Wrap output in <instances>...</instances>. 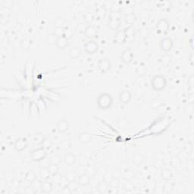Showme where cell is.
I'll return each mask as SVG.
<instances>
[{
    "mask_svg": "<svg viewBox=\"0 0 194 194\" xmlns=\"http://www.w3.org/2000/svg\"><path fill=\"white\" fill-rule=\"evenodd\" d=\"M24 192H25V193H29V194H33L36 192V190L34 189V188L33 187H30V186H28V187H27L26 189H24Z\"/></svg>",
    "mask_w": 194,
    "mask_h": 194,
    "instance_id": "cell-48",
    "label": "cell"
},
{
    "mask_svg": "<svg viewBox=\"0 0 194 194\" xmlns=\"http://www.w3.org/2000/svg\"><path fill=\"white\" fill-rule=\"evenodd\" d=\"M58 38H59V37H58L57 35L55 34L54 33H50V34L47 35V37H46L47 43H48L49 45H51V46L56 45V42H57Z\"/></svg>",
    "mask_w": 194,
    "mask_h": 194,
    "instance_id": "cell-26",
    "label": "cell"
},
{
    "mask_svg": "<svg viewBox=\"0 0 194 194\" xmlns=\"http://www.w3.org/2000/svg\"><path fill=\"white\" fill-rule=\"evenodd\" d=\"M98 67L100 72L103 74L107 73L108 72L111 70L112 68V63H111L110 60L107 58H104V59H100L98 64Z\"/></svg>",
    "mask_w": 194,
    "mask_h": 194,
    "instance_id": "cell-7",
    "label": "cell"
},
{
    "mask_svg": "<svg viewBox=\"0 0 194 194\" xmlns=\"http://www.w3.org/2000/svg\"><path fill=\"white\" fill-rule=\"evenodd\" d=\"M39 176L41 180H47L49 179L51 174L49 172V170L47 168H40L39 171Z\"/></svg>",
    "mask_w": 194,
    "mask_h": 194,
    "instance_id": "cell-22",
    "label": "cell"
},
{
    "mask_svg": "<svg viewBox=\"0 0 194 194\" xmlns=\"http://www.w3.org/2000/svg\"><path fill=\"white\" fill-rule=\"evenodd\" d=\"M69 181L67 180V178L65 177V176H63V177H61V179H60V181H59V184H60V186H62V188L63 187H65V186H68V184Z\"/></svg>",
    "mask_w": 194,
    "mask_h": 194,
    "instance_id": "cell-45",
    "label": "cell"
},
{
    "mask_svg": "<svg viewBox=\"0 0 194 194\" xmlns=\"http://www.w3.org/2000/svg\"><path fill=\"white\" fill-rule=\"evenodd\" d=\"M49 172L51 174V176H54L56 175V174H59V165H56V164H51L49 167Z\"/></svg>",
    "mask_w": 194,
    "mask_h": 194,
    "instance_id": "cell-31",
    "label": "cell"
},
{
    "mask_svg": "<svg viewBox=\"0 0 194 194\" xmlns=\"http://www.w3.org/2000/svg\"><path fill=\"white\" fill-rule=\"evenodd\" d=\"M51 164H56V165H60L62 162V158L59 155H54L52 158H50Z\"/></svg>",
    "mask_w": 194,
    "mask_h": 194,
    "instance_id": "cell-44",
    "label": "cell"
},
{
    "mask_svg": "<svg viewBox=\"0 0 194 194\" xmlns=\"http://www.w3.org/2000/svg\"><path fill=\"white\" fill-rule=\"evenodd\" d=\"M47 156V152L46 149H44L43 147H40L38 149H35V150L32 151V152L30 153V157L32 158V160L35 161H41L42 159H43L44 158Z\"/></svg>",
    "mask_w": 194,
    "mask_h": 194,
    "instance_id": "cell-3",
    "label": "cell"
},
{
    "mask_svg": "<svg viewBox=\"0 0 194 194\" xmlns=\"http://www.w3.org/2000/svg\"><path fill=\"white\" fill-rule=\"evenodd\" d=\"M14 146L16 151H17V152H22V151H24L27 148V143L25 140V139L19 138L17 140H16Z\"/></svg>",
    "mask_w": 194,
    "mask_h": 194,
    "instance_id": "cell-15",
    "label": "cell"
},
{
    "mask_svg": "<svg viewBox=\"0 0 194 194\" xmlns=\"http://www.w3.org/2000/svg\"><path fill=\"white\" fill-rule=\"evenodd\" d=\"M136 72L139 76H143L146 74V68L143 64H140L136 69Z\"/></svg>",
    "mask_w": 194,
    "mask_h": 194,
    "instance_id": "cell-33",
    "label": "cell"
},
{
    "mask_svg": "<svg viewBox=\"0 0 194 194\" xmlns=\"http://www.w3.org/2000/svg\"><path fill=\"white\" fill-rule=\"evenodd\" d=\"M151 86L155 91H161L166 87L167 80L163 75H155L151 81Z\"/></svg>",
    "mask_w": 194,
    "mask_h": 194,
    "instance_id": "cell-2",
    "label": "cell"
},
{
    "mask_svg": "<svg viewBox=\"0 0 194 194\" xmlns=\"http://www.w3.org/2000/svg\"><path fill=\"white\" fill-rule=\"evenodd\" d=\"M121 25V21L118 17H111L108 22V27L112 30H118Z\"/></svg>",
    "mask_w": 194,
    "mask_h": 194,
    "instance_id": "cell-11",
    "label": "cell"
},
{
    "mask_svg": "<svg viewBox=\"0 0 194 194\" xmlns=\"http://www.w3.org/2000/svg\"><path fill=\"white\" fill-rule=\"evenodd\" d=\"M108 183L111 188H118V185H119V180L115 177H112V179L108 182Z\"/></svg>",
    "mask_w": 194,
    "mask_h": 194,
    "instance_id": "cell-41",
    "label": "cell"
},
{
    "mask_svg": "<svg viewBox=\"0 0 194 194\" xmlns=\"http://www.w3.org/2000/svg\"><path fill=\"white\" fill-rule=\"evenodd\" d=\"M68 40L66 39L65 37H64L63 36L59 37L57 42H56V46L59 49H64L66 47H68Z\"/></svg>",
    "mask_w": 194,
    "mask_h": 194,
    "instance_id": "cell-19",
    "label": "cell"
},
{
    "mask_svg": "<svg viewBox=\"0 0 194 194\" xmlns=\"http://www.w3.org/2000/svg\"><path fill=\"white\" fill-rule=\"evenodd\" d=\"M78 165L81 167H87L89 165V159L85 155H81L78 158Z\"/></svg>",
    "mask_w": 194,
    "mask_h": 194,
    "instance_id": "cell-27",
    "label": "cell"
},
{
    "mask_svg": "<svg viewBox=\"0 0 194 194\" xmlns=\"http://www.w3.org/2000/svg\"><path fill=\"white\" fill-rule=\"evenodd\" d=\"M109 188V183L106 181L105 180H103V181L100 182L97 186V189L100 192L103 193V192H106V191L108 190V189Z\"/></svg>",
    "mask_w": 194,
    "mask_h": 194,
    "instance_id": "cell-25",
    "label": "cell"
},
{
    "mask_svg": "<svg viewBox=\"0 0 194 194\" xmlns=\"http://www.w3.org/2000/svg\"><path fill=\"white\" fill-rule=\"evenodd\" d=\"M25 180L30 183H33V181L37 180V175L33 171H29L25 174Z\"/></svg>",
    "mask_w": 194,
    "mask_h": 194,
    "instance_id": "cell-28",
    "label": "cell"
},
{
    "mask_svg": "<svg viewBox=\"0 0 194 194\" xmlns=\"http://www.w3.org/2000/svg\"><path fill=\"white\" fill-rule=\"evenodd\" d=\"M77 176H78V174L72 171H68V172L66 173L65 174V177L67 178V180H68L69 182L77 180Z\"/></svg>",
    "mask_w": 194,
    "mask_h": 194,
    "instance_id": "cell-37",
    "label": "cell"
},
{
    "mask_svg": "<svg viewBox=\"0 0 194 194\" xmlns=\"http://www.w3.org/2000/svg\"><path fill=\"white\" fill-rule=\"evenodd\" d=\"M126 39V34L124 31H118L116 34V40L118 43H124Z\"/></svg>",
    "mask_w": 194,
    "mask_h": 194,
    "instance_id": "cell-39",
    "label": "cell"
},
{
    "mask_svg": "<svg viewBox=\"0 0 194 194\" xmlns=\"http://www.w3.org/2000/svg\"><path fill=\"white\" fill-rule=\"evenodd\" d=\"M124 178L126 179V180H131V179H132L133 177H134V173L132 172V171L129 170V171H127V172H126L125 174H124Z\"/></svg>",
    "mask_w": 194,
    "mask_h": 194,
    "instance_id": "cell-46",
    "label": "cell"
},
{
    "mask_svg": "<svg viewBox=\"0 0 194 194\" xmlns=\"http://www.w3.org/2000/svg\"><path fill=\"white\" fill-rule=\"evenodd\" d=\"M96 171H96V168H95L94 166H90V165H88V166L86 168V172H87L90 177L94 176L95 174H96Z\"/></svg>",
    "mask_w": 194,
    "mask_h": 194,
    "instance_id": "cell-43",
    "label": "cell"
},
{
    "mask_svg": "<svg viewBox=\"0 0 194 194\" xmlns=\"http://www.w3.org/2000/svg\"><path fill=\"white\" fill-rule=\"evenodd\" d=\"M58 131L60 133H65L68 131L69 129V123L67 120H60L58 121L57 125H56Z\"/></svg>",
    "mask_w": 194,
    "mask_h": 194,
    "instance_id": "cell-13",
    "label": "cell"
},
{
    "mask_svg": "<svg viewBox=\"0 0 194 194\" xmlns=\"http://www.w3.org/2000/svg\"><path fill=\"white\" fill-rule=\"evenodd\" d=\"M77 161V157L75 154L71 153V152H68L66 155H65L64 156V162L65 164L68 166H72V165H75Z\"/></svg>",
    "mask_w": 194,
    "mask_h": 194,
    "instance_id": "cell-14",
    "label": "cell"
},
{
    "mask_svg": "<svg viewBox=\"0 0 194 194\" xmlns=\"http://www.w3.org/2000/svg\"><path fill=\"white\" fill-rule=\"evenodd\" d=\"M136 17L134 14V13H131V14H127L125 16V21L126 23L128 24H132L135 22Z\"/></svg>",
    "mask_w": 194,
    "mask_h": 194,
    "instance_id": "cell-36",
    "label": "cell"
},
{
    "mask_svg": "<svg viewBox=\"0 0 194 194\" xmlns=\"http://www.w3.org/2000/svg\"><path fill=\"white\" fill-rule=\"evenodd\" d=\"M157 30L160 33L162 34H166L169 30L170 28V23L166 18H161L157 22L156 24Z\"/></svg>",
    "mask_w": 194,
    "mask_h": 194,
    "instance_id": "cell-4",
    "label": "cell"
},
{
    "mask_svg": "<svg viewBox=\"0 0 194 194\" xmlns=\"http://www.w3.org/2000/svg\"><path fill=\"white\" fill-rule=\"evenodd\" d=\"M41 145H42V147H43L44 149H49L52 146V140L50 138H45Z\"/></svg>",
    "mask_w": 194,
    "mask_h": 194,
    "instance_id": "cell-40",
    "label": "cell"
},
{
    "mask_svg": "<svg viewBox=\"0 0 194 194\" xmlns=\"http://www.w3.org/2000/svg\"><path fill=\"white\" fill-rule=\"evenodd\" d=\"M77 181L79 183L80 186H87L91 182V177L86 172L78 176Z\"/></svg>",
    "mask_w": 194,
    "mask_h": 194,
    "instance_id": "cell-10",
    "label": "cell"
},
{
    "mask_svg": "<svg viewBox=\"0 0 194 194\" xmlns=\"http://www.w3.org/2000/svg\"><path fill=\"white\" fill-rule=\"evenodd\" d=\"M113 2L112 1H109V0H107L106 2H104L103 3V8L105 9V11H112V6H113Z\"/></svg>",
    "mask_w": 194,
    "mask_h": 194,
    "instance_id": "cell-42",
    "label": "cell"
},
{
    "mask_svg": "<svg viewBox=\"0 0 194 194\" xmlns=\"http://www.w3.org/2000/svg\"><path fill=\"white\" fill-rule=\"evenodd\" d=\"M78 140H79L81 143H83V144H87V143H89L91 142L92 135L90 133L87 132L81 133V134L78 135Z\"/></svg>",
    "mask_w": 194,
    "mask_h": 194,
    "instance_id": "cell-18",
    "label": "cell"
},
{
    "mask_svg": "<svg viewBox=\"0 0 194 194\" xmlns=\"http://www.w3.org/2000/svg\"><path fill=\"white\" fill-rule=\"evenodd\" d=\"M64 28H55L54 33L58 37H62L63 35Z\"/></svg>",
    "mask_w": 194,
    "mask_h": 194,
    "instance_id": "cell-47",
    "label": "cell"
},
{
    "mask_svg": "<svg viewBox=\"0 0 194 194\" xmlns=\"http://www.w3.org/2000/svg\"><path fill=\"white\" fill-rule=\"evenodd\" d=\"M11 8L8 7L3 6L0 9V16L2 19H8L11 15Z\"/></svg>",
    "mask_w": 194,
    "mask_h": 194,
    "instance_id": "cell-23",
    "label": "cell"
},
{
    "mask_svg": "<svg viewBox=\"0 0 194 194\" xmlns=\"http://www.w3.org/2000/svg\"><path fill=\"white\" fill-rule=\"evenodd\" d=\"M53 189V183L49 180H43L41 185V192L44 193H49Z\"/></svg>",
    "mask_w": 194,
    "mask_h": 194,
    "instance_id": "cell-16",
    "label": "cell"
},
{
    "mask_svg": "<svg viewBox=\"0 0 194 194\" xmlns=\"http://www.w3.org/2000/svg\"><path fill=\"white\" fill-rule=\"evenodd\" d=\"M146 161V158L141 153H135L133 156V161H134V165L137 166H141L144 164Z\"/></svg>",
    "mask_w": 194,
    "mask_h": 194,
    "instance_id": "cell-17",
    "label": "cell"
},
{
    "mask_svg": "<svg viewBox=\"0 0 194 194\" xmlns=\"http://www.w3.org/2000/svg\"><path fill=\"white\" fill-rule=\"evenodd\" d=\"M79 186H80V185H79V183H78V181H77V180H75V181L69 182L68 184V186H67V187L70 189V191L72 192H72H76V191L79 189Z\"/></svg>",
    "mask_w": 194,
    "mask_h": 194,
    "instance_id": "cell-30",
    "label": "cell"
},
{
    "mask_svg": "<svg viewBox=\"0 0 194 194\" xmlns=\"http://www.w3.org/2000/svg\"><path fill=\"white\" fill-rule=\"evenodd\" d=\"M173 46H174V42L171 38L164 37L160 41V49L165 52L171 51Z\"/></svg>",
    "mask_w": 194,
    "mask_h": 194,
    "instance_id": "cell-6",
    "label": "cell"
},
{
    "mask_svg": "<svg viewBox=\"0 0 194 194\" xmlns=\"http://www.w3.org/2000/svg\"><path fill=\"white\" fill-rule=\"evenodd\" d=\"M65 24V20L62 17H57L53 21L54 28H63Z\"/></svg>",
    "mask_w": 194,
    "mask_h": 194,
    "instance_id": "cell-24",
    "label": "cell"
},
{
    "mask_svg": "<svg viewBox=\"0 0 194 194\" xmlns=\"http://www.w3.org/2000/svg\"><path fill=\"white\" fill-rule=\"evenodd\" d=\"M44 139H45V137H44L42 134H37L32 137V142L36 145H39V144L41 145Z\"/></svg>",
    "mask_w": 194,
    "mask_h": 194,
    "instance_id": "cell-29",
    "label": "cell"
},
{
    "mask_svg": "<svg viewBox=\"0 0 194 194\" xmlns=\"http://www.w3.org/2000/svg\"><path fill=\"white\" fill-rule=\"evenodd\" d=\"M86 27H87V26H84V24H81L78 25V28H79L80 32H83V33H84Z\"/></svg>",
    "mask_w": 194,
    "mask_h": 194,
    "instance_id": "cell-49",
    "label": "cell"
},
{
    "mask_svg": "<svg viewBox=\"0 0 194 194\" xmlns=\"http://www.w3.org/2000/svg\"><path fill=\"white\" fill-rule=\"evenodd\" d=\"M84 51H85L87 54L93 55L98 52L99 44L95 40H90L84 44Z\"/></svg>",
    "mask_w": 194,
    "mask_h": 194,
    "instance_id": "cell-5",
    "label": "cell"
},
{
    "mask_svg": "<svg viewBox=\"0 0 194 194\" xmlns=\"http://www.w3.org/2000/svg\"><path fill=\"white\" fill-rule=\"evenodd\" d=\"M121 59L125 65H129L132 62L133 59H134V52L130 49H127L121 53Z\"/></svg>",
    "mask_w": 194,
    "mask_h": 194,
    "instance_id": "cell-8",
    "label": "cell"
},
{
    "mask_svg": "<svg viewBox=\"0 0 194 194\" xmlns=\"http://www.w3.org/2000/svg\"><path fill=\"white\" fill-rule=\"evenodd\" d=\"M59 149H63V150H67L71 147V142L69 140H64V141L61 142L59 145Z\"/></svg>",
    "mask_w": 194,
    "mask_h": 194,
    "instance_id": "cell-38",
    "label": "cell"
},
{
    "mask_svg": "<svg viewBox=\"0 0 194 194\" xmlns=\"http://www.w3.org/2000/svg\"><path fill=\"white\" fill-rule=\"evenodd\" d=\"M84 20L86 24H91L93 21V20H94V16H93V13L86 12L84 14Z\"/></svg>",
    "mask_w": 194,
    "mask_h": 194,
    "instance_id": "cell-32",
    "label": "cell"
},
{
    "mask_svg": "<svg viewBox=\"0 0 194 194\" xmlns=\"http://www.w3.org/2000/svg\"><path fill=\"white\" fill-rule=\"evenodd\" d=\"M96 103H97L99 109L101 110H107L109 108L112 107V104H113V98L110 93L104 92L99 95Z\"/></svg>",
    "mask_w": 194,
    "mask_h": 194,
    "instance_id": "cell-1",
    "label": "cell"
},
{
    "mask_svg": "<svg viewBox=\"0 0 194 194\" xmlns=\"http://www.w3.org/2000/svg\"><path fill=\"white\" fill-rule=\"evenodd\" d=\"M96 33H97V30H96V27L94 26L87 25L84 33L87 38H93L96 36Z\"/></svg>",
    "mask_w": 194,
    "mask_h": 194,
    "instance_id": "cell-20",
    "label": "cell"
},
{
    "mask_svg": "<svg viewBox=\"0 0 194 194\" xmlns=\"http://www.w3.org/2000/svg\"><path fill=\"white\" fill-rule=\"evenodd\" d=\"M51 165V161L50 158H44L43 159H42L41 161H39V165L40 168H48L49 167V165Z\"/></svg>",
    "mask_w": 194,
    "mask_h": 194,
    "instance_id": "cell-34",
    "label": "cell"
},
{
    "mask_svg": "<svg viewBox=\"0 0 194 194\" xmlns=\"http://www.w3.org/2000/svg\"><path fill=\"white\" fill-rule=\"evenodd\" d=\"M118 99H119V101L121 103H123V104H128L131 101V100H132V94H131L130 90H122L119 93Z\"/></svg>",
    "mask_w": 194,
    "mask_h": 194,
    "instance_id": "cell-9",
    "label": "cell"
},
{
    "mask_svg": "<svg viewBox=\"0 0 194 194\" xmlns=\"http://www.w3.org/2000/svg\"><path fill=\"white\" fill-rule=\"evenodd\" d=\"M160 176H161L162 180L168 181V180H171L174 175H173L172 171L170 170L169 168H164V169L161 170Z\"/></svg>",
    "mask_w": 194,
    "mask_h": 194,
    "instance_id": "cell-21",
    "label": "cell"
},
{
    "mask_svg": "<svg viewBox=\"0 0 194 194\" xmlns=\"http://www.w3.org/2000/svg\"><path fill=\"white\" fill-rule=\"evenodd\" d=\"M81 53H82V52H81V48L79 46H73L69 49L68 55L71 59L75 60V59H78V58L81 57Z\"/></svg>",
    "mask_w": 194,
    "mask_h": 194,
    "instance_id": "cell-12",
    "label": "cell"
},
{
    "mask_svg": "<svg viewBox=\"0 0 194 194\" xmlns=\"http://www.w3.org/2000/svg\"><path fill=\"white\" fill-rule=\"evenodd\" d=\"M73 35H74V32L73 30H72V29H71L70 27H66L64 29L63 35H62L64 37H65L66 39H68L69 40V39H71V38L73 37Z\"/></svg>",
    "mask_w": 194,
    "mask_h": 194,
    "instance_id": "cell-35",
    "label": "cell"
}]
</instances>
